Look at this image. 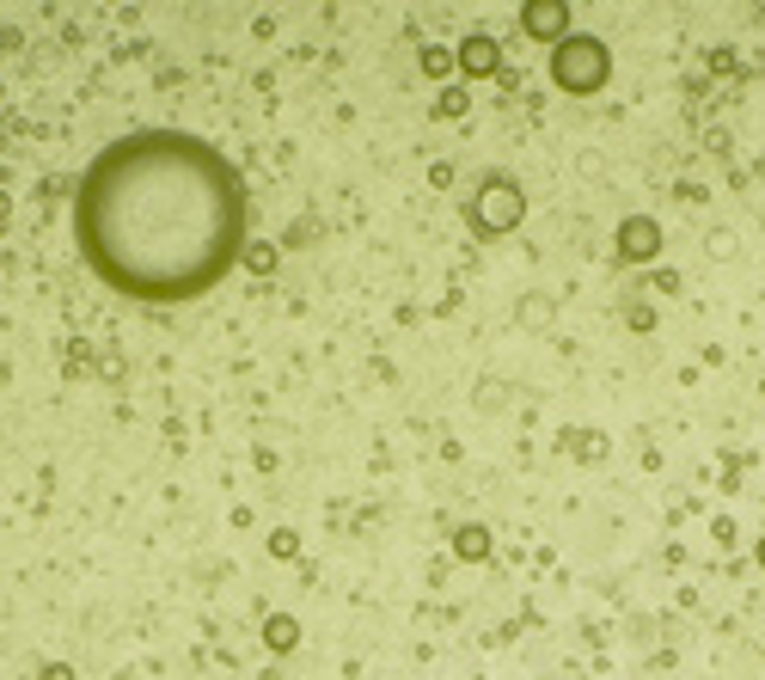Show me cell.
<instances>
[{"instance_id": "cell-1", "label": "cell", "mask_w": 765, "mask_h": 680, "mask_svg": "<svg viewBox=\"0 0 765 680\" xmlns=\"http://www.w3.org/2000/svg\"><path fill=\"white\" fill-rule=\"evenodd\" d=\"M80 252L129 301H197L245 252V185L221 147L147 129L105 147L74 202Z\"/></svg>"}, {"instance_id": "cell-2", "label": "cell", "mask_w": 765, "mask_h": 680, "mask_svg": "<svg viewBox=\"0 0 765 680\" xmlns=\"http://www.w3.org/2000/svg\"><path fill=\"white\" fill-rule=\"evenodd\" d=\"M607 81H612L607 38H594V31H569V38L552 50V86H564L569 98H594Z\"/></svg>"}, {"instance_id": "cell-3", "label": "cell", "mask_w": 765, "mask_h": 680, "mask_svg": "<svg viewBox=\"0 0 765 680\" xmlns=\"http://www.w3.org/2000/svg\"><path fill=\"white\" fill-rule=\"evenodd\" d=\"M472 227L484 233V240H496V233H515L521 215H527V190L515 185V178H490V185H478L472 197Z\"/></svg>"}, {"instance_id": "cell-4", "label": "cell", "mask_w": 765, "mask_h": 680, "mask_svg": "<svg viewBox=\"0 0 765 680\" xmlns=\"http://www.w3.org/2000/svg\"><path fill=\"white\" fill-rule=\"evenodd\" d=\"M521 31L557 50V43H564L576 25H569V7H564V0H527V7H521Z\"/></svg>"}, {"instance_id": "cell-5", "label": "cell", "mask_w": 765, "mask_h": 680, "mask_svg": "<svg viewBox=\"0 0 765 680\" xmlns=\"http://www.w3.org/2000/svg\"><path fill=\"white\" fill-rule=\"evenodd\" d=\"M453 67H460L465 81H490V74H502V43L490 38V31H472V38H460V50H453Z\"/></svg>"}, {"instance_id": "cell-6", "label": "cell", "mask_w": 765, "mask_h": 680, "mask_svg": "<svg viewBox=\"0 0 765 680\" xmlns=\"http://www.w3.org/2000/svg\"><path fill=\"white\" fill-rule=\"evenodd\" d=\"M619 258L625 264H649V258H661V221L656 215H631V221H619Z\"/></svg>"}, {"instance_id": "cell-7", "label": "cell", "mask_w": 765, "mask_h": 680, "mask_svg": "<svg viewBox=\"0 0 765 680\" xmlns=\"http://www.w3.org/2000/svg\"><path fill=\"white\" fill-rule=\"evenodd\" d=\"M453 552H460V558H490V534L484 527H460V534H453Z\"/></svg>"}, {"instance_id": "cell-8", "label": "cell", "mask_w": 765, "mask_h": 680, "mask_svg": "<svg viewBox=\"0 0 765 680\" xmlns=\"http://www.w3.org/2000/svg\"><path fill=\"white\" fill-rule=\"evenodd\" d=\"M465 105H472V98H465V86H448V93L436 98V111H441V117H465Z\"/></svg>"}, {"instance_id": "cell-9", "label": "cell", "mask_w": 765, "mask_h": 680, "mask_svg": "<svg viewBox=\"0 0 765 680\" xmlns=\"http://www.w3.org/2000/svg\"><path fill=\"white\" fill-rule=\"evenodd\" d=\"M270 644H276V650H289L294 644V619H270V631H264Z\"/></svg>"}, {"instance_id": "cell-10", "label": "cell", "mask_w": 765, "mask_h": 680, "mask_svg": "<svg viewBox=\"0 0 765 680\" xmlns=\"http://www.w3.org/2000/svg\"><path fill=\"white\" fill-rule=\"evenodd\" d=\"M422 67H429V74H448L453 55H448V50H422Z\"/></svg>"}, {"instance_id": "cell-11", "label": "cell", "mask_w": 765, "mask_h": 680, "mask_svg": "<svg viewBox=\"0 0 765 680\" xmlns=\"http://www.w3.org/2000/svg\"><path fill=\"white\" fill-rule=\"evenodd\" d=\"M753 558H759V564H765V534H759V546H753Z\"/></svg>"}]
</instances>
